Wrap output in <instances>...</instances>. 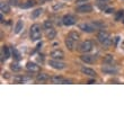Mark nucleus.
<instances>
[{
  "label": "nucleus",
  "instance_id": "nucleus-1",
  "mask_svg": "<svg viewBox=\"0 0 124 124\" xmlns=\"http://www.w3.org/2000/svg\"><path fill=\"white\" fill-rule=\"evenodd\" d=\"M97 39L101 45L104 46H111L112 45V39L109 34L105 31H99L97 34Z\"/></svg>",
  "mask_w": 124,
  "mask_h": 124
},
{
  "label": "nucleus",
  "instance_id": "nucleus-2",
  "mask_svg": "<svg viewBox=\"0 0 124 124\" xmlns=\"http://www.w3.org/2000/svg\"><path fill=\"white\" fill-rule=\"evenodd\" d=\"M30 37L32 41H39L42 37V30H41V25L39 24H34L31 26L30 30Z\"/></svg>",
  "mask_w": 124,
  "mask_h": 124
},
{
  "label": "nucleus",
  "instance_id": "nucleus-3",
  "mask_svg": "<svg viewBox=\"0 0 124 124\" xmlns=\"http://www.w3.org/2000/svg\"><path fill=\"white\" fill-rule=\"evenodd\" d=\"M93 47H94V45H93L92 41H84V42L79 45V51L82 53H88L93 50Z\"/></svg>",
  "mask_w": 124,
  "mask_h": 124
},
{
  "label": "nucleus",
  "instance_id": "nucleus-4",
  "mask_svg": "<svg viewBox=\"0 0 124 124\" xmlns=\"http://www.w3.org/2000/svg\"><path fill=\"white\" fill-rule=\"evenodd\" d=\"M49 65L51 68L55 69V70H62V69L65 68V63L62 62L61 60H55V59H52L49 61Z\"/></svg>",
  "mask_w": 124,
  "mask_h": 124
},
{
  "label": "nucleus",
  "instance_id": "nucleus-5",
  "mask_svg": "<svg viewBox=\"0 0 124 124\" xmlns=\"http://www.w3.org/2000/svg\"><path fill=\"white\" fill-rule=\"evenodd\" d=\"M76 22H77V18H76L73 15H65V16H63V18H62V23H63V25H65V26H71V25H75Z\"/></svg>",
  "mask_w": 124,
  "mask_h": 124
},
{
  "label": "nucleus",
  "instance_id": "nucleus-6",
  "mask_svg": "<svg viewBox=\"0 0 124 124\" xmlns=\"http://www.w3.org/2000/svg\"><path fill=\"white\" fill-rule=\"evenodd\" d=\"M76 11L79 14H88L93 11V7L89 5V3H85V5H81V6H78L76 8Z\"/></svg>",
  "mask_w": 124,
  "mask_h": 124
},
{
  "label": "nucleus",
  "instance_id": "nucleus-7",
  "mask_svg": "<svg viewBox=\"0 0 124 124\" xmlns=\"http://www.w3.org/2000/svg\"><path fill=\"white\" fill-rule=\"evenodd\" d=\"M101 71L106 73V75H114V73L117 72V69L113 67V65H111L109 63H105V65L101 67Z\"/></svg>",
  "mask_w": 124,
  "mask_h": 124
},
{
  "label": "nucleus",
  "instance_id": "nucleus-8",
  "mask_svg": "<svg viewBox=\"0 0 124 124\" xmlns=\"http://www.w3.org/2000/svg\"><path fill=\"white\" fill-rule=\"evenodd\" d=\"M79 28H80L82 32H86V33H93L95 30H96L92 23H84V24H80V25H79Z\"/></svg>",
  "mask_w": 124,
  "mask_h": 124
},
{
  "label": "nucleus",
  "instance_id": "nucleus-9",
  "mask_svg": "<svg viewBox=\"0 0 124 124\" xmlns=\"http://www.w3.org/2000/svg\"><path fill=\"white\" fill-rule=\"evenodd\" d=\"M51 81H52V84H72L71 80L64 79L63 77H61V76L52 77V78H51Z\"/></svg>",
  "mask_w": 124,
  "mask_h": 124
},
{
  "label": "nucleus",
  "instance_id": "nucleus-10",
  "mask_svg": "<svg viewBox=\"0 0 124 124\" xmlns=\"http://www.w3.org/2000/svg\"><path fill=\"white\" fill-rule=\"evenodd\" d=\"M80 59H81L82 62L88 63V64H92V63H94V62L96 61V58H95V55H90V54H87V53L82 54V55L80 56Z\"/></svg>",
  "mask_w": 124,
  "mask_h": 124
},
{
  "label": "nucleus",
  "instance_id": "nucleus-11",
  "mask_svg": "<svg viewBox=\"0 0 124 124\" xmlns=\"http://www.w3.org/2000/svg\"><path fill=\"white\" fill-rule=\"evenodd\" d=\"M51 58L52 59H55V60H62L64 58V53L62 50H54L53 52H51Z\"/></svg>",
  "mask_w": 124,
  "mask_h": 124
},
{
  "label": "nucleus",
  "instance_id": "nucleus-12",
  "mask_svg": "<svg viewBox=\"0 0 124 124\" xmlns=\"http://www.w3.org/2000/svg\"><path fill=\"white\" fill-rule=\"evenodd\" d=\"M64 43H65V46H67L70 51H73V50H75V47H76V43H77V42H76L75 39H72L70 36H67V39H65Z\"/></svg>",
  "mask_w": 124,
  "mask_h": 124
},
{
  "label": "nucleus",
  "instance_id": "nucleus-13",
  "mask_svg": "<svg viewBox=\"0 0 124 124\" xmlns=\"http://www.w3.org/2000/svg\"><path fill=\"white\" fill-rule=\"evenodd\" d=\"M81 72L86 76H89V77H96V75H97L95 70H93V69H90V68H87V67H82Z\"/></svg>",
  "mask_w": 124,
  "mask_h": 124
},
{
  "label": "nucleus",
  "instance_id": "nucleus-14",
  "mask_svg": "<svg viewBox=\"0 0 124 124\" xmlns=\"http://www.w3.org/2000/svg\"><path fill=\"white\" fill-rule=\"evenodd\" d=\"M26 69L31 72H36V71H39V67L36 64V63H34V62H27Z\"/></svg>",
  "mask_w": 124,
  "mask_h": 124
},
{
  "label": "nucleus",
  "instance_id": "nucleus-15",
  "mask_svg": "<svg viewBox=\"0 0 124 124\" xmlns=\"http://www.w3.org/2000/svg\"><path fill=\"white\" fill-rule=\"evenodd\" d=\"M30 80H31V78L24 77V76H18V77L14 78V82H16V84H23V82H27V81H30Z\"/></svg>",
  "mask_w": 124,
  "mask_h": 124
},
{
  "label": "nucleus",
  "instance_id": "nucleus-16",
  "mask_svg": "<svg viewBox=\"0 0 124 124\" xmlns=\"http://www.w3.org/2000/svg\"><path fill=\"white\" fill-rule=\"evenodd\" d=\"M2 61L3 60H7V59H9V56H10V51H9V47L8 46H2Z\"/></svg>",
  "mask_w": 124,
  "mask_h": 124
},
{
  "label": "nucleus",
  "instance_id": "nucleus-17",
  "mask_svg": "<svg viewBox=\"0 0 124 124\" xmlns=\"http://www.w3.org/2000/svg\"><path fill=\"white\" fill-rule=\"evenodd\" d=\"M46 36H47V39H53L54 37L56 36V32L55 30H53L52 28H49V30H46Z\"/></svg>",
  "mask_w": 124,
  "mask_h": 124
},
{
  "label": "nucleus",
  "instance_id": "nucleus-18",
  "mask_svg": "<svg viewBox=\"0 0 124 124\" xmlns=\"http://www.w3.org/2000/svg\"><path fill=\"white\" fill-rule=\"evenodd\" d=\"M36 80L39 82L47 81V80H49V76L46 75V73H39V75H37V77H36Z\"/></svg>",
  "mask_w": 124,
  "mask_h": 124
},
{
  "label": "nucleus",
  "instance_id": "nucleus-19",
  "mask_svg": "<svg viewBox=\"0 0 124 124\" xmlns=\"http://www.w3.org/2000/svg\"><path fill=\"white\" fill-rule=\"evenodd\" d=\"M23 26H24L23 20H18V22H17V24H16V26H15V33H16V34L20 33V31L23 30Z\"/></svg>",
  "mask_w": 124,
  "mask_h": 124
},
{
  "label": "nucleus",
  "instance_id": "nucleus-20",
  "mask_svg": "<svg viewBox=\"0 0 124 124\" xmlns=\"http://www.w3.org/2000/svg\"><path fill=\"white\" fill-rule=\"evenodd\" d=\"M0 9H1V13L2 14H7V13H9L10 11V7L7 5V3H1L0 5Z\"/></svg>",
  "mask_w": 124,
  "mask_h": 124
},
{
  "label": "nucleus",
  "instance_id": "nucleus-21",
  "mask_svg": "<svg viewBox=\"0 0 124 124\" xmlns=\"http://www.w3.org/2000/svg\"><path fill=\"white\" fill-rule=\"evenodd\" d=\"M93 25H94V27L96 28V30H101V28H104L105 25L104 23H101V22H99V20H95V22H93Z\"/></svg>",
  "mask_w": 124,
  "mask_h": 124
},
{
  "label": "nucleus",
  "instance_id": "nucleus-22",
  "mask_svg": "<svg viewBox=\"0 0 124 124\" xmlns=\"http://www.w3.org/2000/svg\"><path fill=\"white\" fill-rule=\"evenodd\" d=\"M35 3H36L35 0H28V1H26L25 3L20 5V7H22V8H31V7H33Z\"/></svg>",
  "mask_w": 124,
  "mask_h": 124
},
{
  "label": "nucleus",
  "instance_id": "nucleus-23",
  "mask_svg": "<svg viewBox=\"0 0 124 124\" xmlns=\"http://www.w3.org/2000/svg\"><path fill=\"white\" fill-rule=\"evenodd\" d=\"M68 36H70V37H71L72 39H75L76 42H78L79 41V39H80V35H79L78 33L77 32H75V31H72V32H70L68 34Z\"/></svg>",
  "mask_w": 124,
  "mask_h": 124
},
{
  "label": "nucleus",
  "instance_id": "nucleus-24",
  "mask_svg": "<svg viewBox=\"0 0 124 124\" xmlns=\"http://www.w3.org/2000/svg\"><path fill=\"white\" fill-rule=\"evenodd\" d=\"M43 13V9L42 8H39V9H35L34 11L32 13V18H37L39 16H41Z\"/></svg>",
  "mask_w": 124,
  "mask_h": 124
},
{
  "label": "nucleus",
  "instance_id": "nucleus-25",
  "mask_svg": "<svg viewBox=\"0 0 124 124\" xmlns=\"http://www.w3.org/2000/svg\"><path fill=\"white\" fill-rule=\"evenodd\" d=\"M123 16H124V10L123 9H121V10H118L117 13H116V15H115V20H121L122 18H123Z\"/></svg>",
  "mask_w": 124,
  "mask_h": 124
},
{
  "label": "nucleus",
  "instance_id": "nucleus-26",
  "mask_svg": "<svg viewBox=\"0 0 124 124\" xmlns=\"http://www.w3.org/2000/svg\"><path fill=\"white\" fill-rule=\"evenodd\" d=\"M11 52H13L14 59L17 60V61H18V60H20V53L18 52V51H17L16 49H13V50H11Z\"/></svg>",
  "mask_w": 124,
  "mask_h": 124
},
{
  "label": "nucleus",
  "instance_id": "nucleus-27",
  "mask_svg": "<svg viewBox=\"0 0 124 124\" xmlns=\"http://www.w3.org/2000/svg\"><path fill=\"white\" fill-rule=\"evenodd\" d=\"M10 69H11L13 71L17 72L20 70V67H19V64H17V63H11V64H10Z\"/></svg>",
  "mask_w": 124,
  "mask_h": 124
},
{
  "label": "nucleus",
  "instance_id": "nucleus-28",
  "mask_svg": "<svg viewBox=\"0 0 124 124\" xmlns=\"http://www.w3.org/2000/svg\"><path fill=\"white\" fill-rule=\"evenodd\" d=\"M112 62H113V55L107 54V55L104 58V63H112Z\"/></svg>",
  "mask_w": 124,
  "mask_h": 124
},
{
  "label": "nucleus",
  "instance_id": "nucleus-29",
  "mask_svg": "<svg viewBox=\"0 0 124 124\" xmlns=\"http://www.w3.org/2000/svg\"><path fill=\"white\" fill-rule=\"evenodd\" d=\"M44 27H45V30L52 28V27H53V23L51 22V20H45V22H44Z\"/></svg>",
  "mask_w": 124,
  "mask_h": 124
},
{
  "label": "nucleus",
  "instance_id": "nucleus-30",
  "mask_svg": "<svg viewBox=\"0 0 124 124\" xmlns=\"http://www.w3.org/2000/svg\"><path fill=\"white\" fill-rule=\"evenodd\" d=\"M113 11H114V9H112V8H107V9L105 10V13L106 14H112Z\"/></svg>",
  "mask_w": 124,
  "mask_h": 124
},
{
  "label": "nucleus",
  "instance_id": "nucleus-31",
  "mask_svg": "<svg viewBox=\"0 0 124 124\" xmlns=\"http://www.w3.org/2000/svg\"><path fill=\"white\" fill-rule=\"evenodd\" d=\"M87 1H88V0H77L76 2L77 3H82V2H87Z\"/></svg>",
  "mask_w": 124,
  "mask_h": 124
},
{
  "label": "nucleus",
  "instance_id": "nucleus-32",
  "mask_svg": "<svg viewBox=\"0 0 124 124\" xmlns=\"http://www.w3.org/2000/svg\"><path fill=\"white\" fill-rule=\"evenodd\" d=\"M3 78H9V76H8V72H5V73H3Z\"/></svg>",
  "mask_w": 124,
  "mask_h": 124
},
{
  "label": "nucleus",
  "instance_id": "nucleus-33",
  "mask_svg": "<svg viewBox=\"0 0 124 124\" xmlns=\"http://www.w3.org/2000/svg\"><path fill=\"white\" fill-rule=\"evenodd\" d=\"M0 19H1V23H3V15L1 14V16H0Z\"/></svg>",
  "mask_w": 124,
  "mask_h": 124
},
{
  "label": "nucleus",
  "instance_id": "nucleus-34",
  "mask_svg": "<svg viewBox=\"0 0 124 124\" xmlns=\"http://www.w3.org/2000/svg\"><path fill=\"white\" fill-rule=\"evenodd\" d=\"M97 2H104V1H107V0H96Z\"/></svg>",
  "mask_w": 124,
  "mask_h": 124
},
{
  "label": "nucleus",
  "instance_id": "nucleus-35",
  "mask_svg": "<svg viewBox=\"0 0 124 124\" xmlns=\"http://www.w3.org/2000/svg\"><path fill=\"white\" fill-rule=\"evenodd\" d=\"M94 82H95V80H89L88 84H94Z\"/></svg>",
  "mask_w": 124,
  "mask_h": 124
},
{
  "label": "nucleus",
  "instance_id": "nucleus-36",
  "mask_svg": "<svg viewBox=\"0 0 124 124\" xmlns=\"http://www.w3.org/2000/svg\"><path fill=\"white\" fill-rule=\"evenodd\" d=\"M123 23H124V18H123Z\"/></svg>",
  "mask_w": 124,
  "mask_h": 124
}]
</instances>
